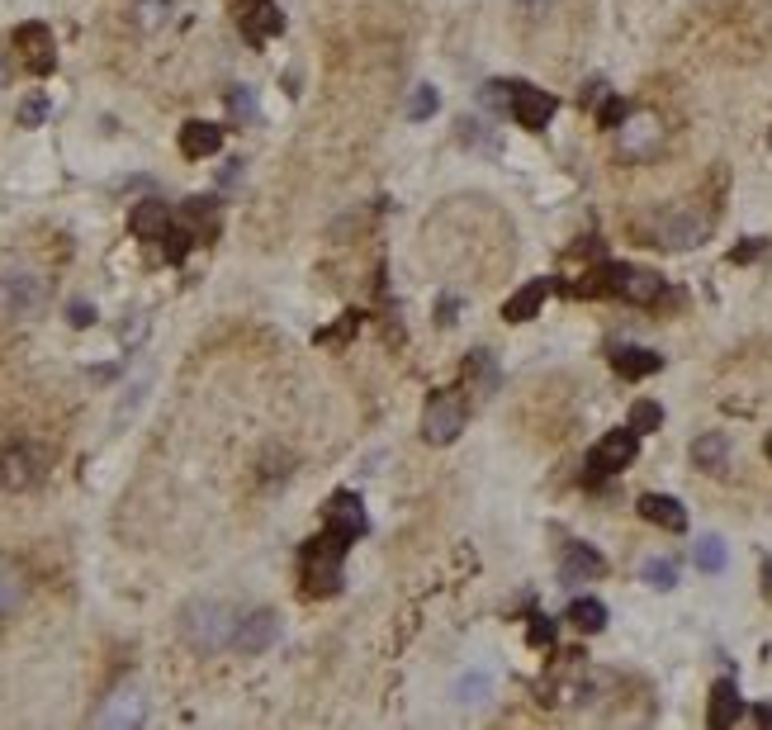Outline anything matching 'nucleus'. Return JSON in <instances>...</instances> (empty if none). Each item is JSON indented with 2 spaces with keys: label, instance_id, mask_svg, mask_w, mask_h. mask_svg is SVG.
I'll return each mask as SVG.
<instances>
[{
  "label": "nucleus",
  "instance_id": "1",
  "mask_svg": "<svg viewBox=\"0 0 772 730\" xmlns=\"http://www.w3.org/2000/svg\"><path fill=\"white\" fill-rule=\"evenodd\" d=\"M237 612L223 598H195V603L180 607V640L195 650V655H218L228 650L237 636Z\"/></svg>",
  "mask_w": 772,
  "mask_h": 730
},
{
  "label": "nucleus",
  "instance_id": "2",
  "mask_svg": "<svg viewBox=\"0 0 772 730\" xmlns=\"http://www.w3.org/2000/svg\"><path fill=\"white\" fill-rule=\"evenodd\" d=\"M346 536L337 531H323V536H313L304 546V588L313 598H327V593H337L342 588V560H346Z\"/></svg>",
  "mask_w": 772,
  "mask_h": 730
},
{
  "label": "nucleus",
  "instance_id": "3",
  "mask_svg": "<svg viewBox=\"0 0 772 730\" xmlns=\"http://www.w3.org/2000/svg\"><path fill=\"white\" fill-rule=\"evenodd\" d=\"M143 721H147V693L143 683H133V678H119L100 697V707L90 712V726H105V730H138Z\"/></svg>",
  "mask_w": 772,
  "mask_h": 730
},
{
  "label": "nucleus",
  "instance_id": "4",
  "mask_svg": "<svg viewBox=\"0 0 772 730\" xmlns=\"http://www.w3.org/2000/svg\"><path fill=\"white\" fill-rule=\"evenodd\" d=\"M465 418H469V403L460 389H441V394H431L427 413H422V437L431 446H450V441L465 432Z\"/></svg>",
  "mask_w": 772,
  "mask_h": 730
},
{
  "label": "nucleus",
  "instance_id": "5",
  "mask_svg": "<svg viewBox=\"0 0 772 730\" xmlns=\"http://www.w3.org/2000/svg\"><path fill=\"white\" fill-rule=\"evenodd\" d=\"M10 43H15L19 67L29 76H48L57 67V43H53V29H48V24H38V19L19 24L15 34H10Z\"/></svg>",
  "mask_w": 772,
  "mask_h": 730
},
{
  "label": "nucleus",
  "instance_id": "6",
  "mask_svg": "<svg viewBox=\"0 0 772 730\" xmlns=\"http://www.w3.org/2000/svg\"><path fill=\"white\" fill-rule=\"evenodd\" d=\"M706 233H711V219H701L697 209H683V204L654 219V242H659V247H673V252L701 247Z\"/></svg>",
  "mask_w": 772,
  "mask_h": 730
},
{
  "label": "nucleus",
  "instance_id": "7",
  "mask_svg": "<svg viewBox=\"0 0 772 730\" xmlns=\"http://www.w3.org/2000/svg\"><path fill=\"white\" fill-rule=\"evenodd\" d=\"M48 304V285L29 271H10L0 275V309L10 313V318H38Z\"/></svg>",
  "mask_w": 772,
  "mask_h": 730
},
{
  "label": "nucleus",
  "instance_id": "8",
  "mask_svg": "<svg viewBox=\"0 0 772 730\" xmlns=\"http://www.w3.org/2000/svg\"><path fill=\"white\" fill-rule=\"evenodd\" d=\"M38 479H43V451L29 446V441H10L0 451V489L24 493V489H34Z\"/></svg>",
  "mask_w": 772,
  "mask_h": 730
},
{
  "label": "nucleus",
  "instance_id": "9",
  "mask_svg": "<svg viewBox=\"0 0 772 730\" xmlns=\"http://www.w3.org/2000/svg\"><path fill=\"white\" fill-rule=\"evenodd\" d=\"M507 114H512L521 128L540 133V128L555 119V95L540 91V86H531V81H517V86L507 91Z\"/></svg>",
  "mask_w": 772,
  "mask_h": 730
},
{
  "label": "nucleus",
  "instance_id": "10",
  "mask_svg": "<svg viewBox=\"0 0 772 730\" xmlns=\"http://www.w3.org/2000/svg\"><path fill=\"white\" fill-rule=\"evenodd\" d=\"M635 451H640V432H635V427H621V432H607V437L597 441L588 465H593L597 475H621V470H630Z\"/></svg>",
  "mask_w": 772,
  "mask_h": 730
},
{
  "label": "nucleus",
  "instance_id": "11",
  "mask_svg": "<svg viewBox=\"0 0 772 730\" xmlns=\"http://www.w3.org/2000/svg\"><path fill=\"white\" fill-rule=\"evenodd\" d=\"M275 640H280V617H275L270 607H256V612H247V617L237 621L233 645L242 655H266Z\"/></svg>",
  "mask_w": 772,
  "mask_h": 730
},
{
  "label": "nucleus",
  "instance_id": "12",
  "mask_svg": "<svg viewBox=\"0 0 772 730\" xmlns=\"http://www.w3.org/2000/svg\"><path fill=\"white\" fill-rule=\"evenodd\" d=\"M602 574H607V560H602L593 546H583V541H569V546H564V555H559V579H564V584H593Z\"/></svg>",
  "mask_w": 772,
  "mask_h": 730
},
{
  "label": "nucleus",
  "instance_id": "13",
  "mask_svg": "<svg viewBox=\"0 0 772 730\" xmlns=\"http://www.w3.org/2000/svg\"><path fill=\"white\" fill-rule=\"evenodd\" d=\"M327 531H337L346 541H360L365 536V503H360L356 493H332L327 498Z\"/></svg>",
  "mask_w": 772,
  "mask_h": 730
},
{
  "label": "nucleus",
  "instance_id": "14",
  "mask_svg": "<svg viewBox=\"0 0 772 730\" xmlns=\"http://www.w3.org/2000/svg\"><path fill=\"white\" fill-rule=\"evenodd\" d=\"M616 133H621V157H649L654 147L664 143V128H659L654 114H630Z\"/></svg>",
  "mask_w": 772,
  "mask_h": 730
},
{
  "label": "nucleus",
  "instance_id": "15",
  "mask_svg": "<svg viewBox=\"0 0 772 730\" xmlns=\"http://www.w3.org/2000/svg\"><path fill=\"white\" fill-rule=\"evenodd\" d=\"M128 228H133V238L143 242H162L171 233V209L162 200H143L133 204V214H128Z\"/></svg>",
  "mask_w": 772,
  "mask_h": 730
},
{
  "label": "nucleus",
  "instance_id": "16",
  "mask_svg": "<svg viewBox=\"0 0 772 730\" xmlns=\"http://www.w3.org/2000/svg\"><path fill=\"white\" fill-rule=\"evenodd\" d=\"M635 508H640V517H645V522H654V527L687 531V508L678 503V498H668V493H645Z\"/></svg>",
  "mask_w": 772,
  "mask_h": 730
},
{
  "label": "nucleus",
  "instance_id": "17",
  "mask_svg": "<svg viewBox=\"0 0 772 730\" xmlns=\"http://www.w3.org/2000/svg\"><path fill=\"white\" fill-rule=\"evenodd\" d=\"M611 370L621 380H645V375H659L664 370V356L659 351H645V347H616L611 351Z\"/></svg>",
  "mask_w": 772,
  "mask_h": 730
},
{
  "label": "nucleus",
  "instance_id": "18",
  "mask_svg": "<svg viewBox=\"0 0 772 730\" xmlns=\"http://www.w3.org/2000/svg\"><path fill=\"white\" fill-rule=\"evenodd\" d=\"M218 147H223V128H218V124L190 119V124L180 128V152H185L190 162H204V157H214Z\"/></svg>",
  "mask_w": 772,
  "mask_h": 730
},
{
  "label": "nucleus",
  "instance_id": "19",
  "mask_svg": "<svg viewBox=\"0 0 772 730\" xmlns=\"http://www.w3.org/2000/svg\"><path fill=\"white\" fill-rule=\"evenodd\" d=\"M664 294V280L654 271H635V266H621V285H616V299H630V304H654Z\"/></svg>",
  "mask_w": 772,
  "mask_h": 730
},
{
  "label": "nucleus",
  "instance_id": "20",
  "mask_svg": "<svg viewBox=\"0 0 772 730\" xmlns=\"http://www.w3.org/2000/svg\"><path fill=\"white\" fill-rule=\"evenodd\" d=\"M465 380L474 384V394H479V399H493V394H498L503 375H498V361H493V351H469Z\"/></svg>",
  "mask_w": 772,
  "mask_h": 730
},
{
  "label": "nucleus",
  "instance_id": "21",
  "mask_svg": "<svg viewBox=\"0 0 772 730\" xmlns=\"http://www.w3.org/2000/svg\"><path fill=\"white\" fill-rule=\"evenodd\" d=\"M545 294H550V280H531V285H521L512 299H507L503 318L507 323H531L540 313V304H545Z\"/></svg>",
  "mask_w": 772,
  "mask_h": 730
},
{
  "label": "nucleus",
  "instance_id": "22",
  "mask_svg": "<svg viewBox=\"0 0 772 730\" xmlns=\"http://www.w3.org/2000/svg\"><path fill=\"white\" fill-rule=\"evenodd\" d=\"M280 29H285V15H280L270 0H256L252 10L242 15V34L252 38V43H266V38H275Z\"/></svg>",
  "mask_w": 772,
  "mask_h": 730
},
{
  "label": "nucleus",
  "instance_id": "23",
  "mask_svg": "<svg viewBox=\"0 0 772 730\" xmlns=\"http://www.w3.org/2000/svg\"><path fill=\"white\" fill-rule=\"evenodd\" d=\"M19 607H24V569L10 555H0V621H10Z\"/></svg>",
  "mask_w": 772,
  "mask_h": 730
},
{
  "label": "nucleus",
  "instance_id": "24",
  "mask_svg": "<svg viewBox=\"0 0 772 730\" xmlns=\"http://www.w3.org/2000/svg\"><path fill=\"white\" fill-rule=\"evenodd\" d=\"M725 460H730V437H725V432H706V437L692 441V465H697V470L720 475Z\"/></svg>",
  "mask_w": 772,
  "mask_h": 730
},
{
  "label": "nucleus",
  "instance_id": "25",
  "mask_svg": "<svg viewBox=\"0 0 772 730\" xmlns=\"http://www.w3.org/2000/svg\"><path fill=\"white\" fill-rule=\"evenodd\" d=\"M739 716H744V702H739L735 683L720 678L716 688H711V712H706V721H711V726H735Z\"/></svg>",
  "mask_w": 772,
  "mask_h": 730
},
{
  "label": "nucleus",
  "instance_id": "26",
  "mask_svg": "<svg viewBox=\"0 0 772 730\" xmlns=\"http://www.w3.org/2000/svg\"><path fill=\"white\" fill-rule=\"evenodd\" d=\"M569 621H574L578 631H602L607 626V607L597 603V598H574L569 603Z\"/></svg>",
  "mask_w": 772,
  "mask_h": 730
},
{
  "label": "nucleus",
  "instance_id": "27",
  "mask_svg": "<svg viewBox=\"0 0 772 730\" xmlns=\"http://www.w3.org/2000/svg\"><path fill=\"white\" fill-rule=\"evenodd\" d=\"M493 693V674L488 669H469L460 683H455V697L465 702V707H474V702H484V697Z\"/></svg>",
  "mask_w": 772,
  "mask_h": 730
},
{
  "label": "nucleus",
  "instance_id": "28",
  "mask_svg": "<svg viewBox=\"0 0 772 730\" xmlns=\"http://www.w3.org/2000/svg\"><path fill=\"white\" fill-rule=\"evenodd\" d=\"M185 219L195 223V233L199 238H214L218 233V209H214V200H185Z\"/></svg>",
  "mask_w": 772,
  "mask_h": 730
},
{
  "label": "nucleus",
  "instance_id": "29",
  "mask_svg": "<svg viewBox=\"0 0 772 730\" xmlns=\"http://www.w3.org/2000/svg\"><path fill=\"white\" fill-rule=\"evenodd\" d=\"M692 560H697V569H706V574H720L730 555H725V541H720V536H701L697 550H692Z\"/></svg>",
  "mask_w": 772,
  "mask_h": 730
},
{
  "label": "nucleus",
  "instance_id": "30",
  "mask_svg": "<svg viewBox=\"0 0 772 730\" xmlns=\"http://www.w3.org/2000/svg\"><path fill=\"white\" fill-rule=\"evenodd\" d=\"M640 574H645L649 588H673V584H678V565H673V560H664V555H659V560H645V569H640Z\"/></svg>",
  "mask_w": 772,
  "mask_h": 730
},
{
  "label": "nucleus",
  "instance_id": "31",
  "mask_svg": "<svg viewBox=\"0 0 772 730\" xmlns=\"http://www.w3.org/2000/svg\"><path fill=\"white\" fill-rule=\"evenodd\" d=\"M659 422H664V408H659V403L640 399L630 408V427H635V432H659Z\"/></svg>",
  "mask_w": 772,
  "mask_h": 730
},
{
  "label": "nucleus",
  "instance_id": "32",
  "mask_svg": "<svg viewBox=\"0 0 772 730\" xmlns=\"http://www.w3.org/2000/svg\"><path fill=\"white\" fill-rule=\"evenodd\" d=\"M436 105H441V95L431 91V86H417L413 100H408V119H413V124H422V119H431V114H436Z\"/></svg>",
  "mask_w": 772,
  "mask_h": 730
},
{
  "label": "nucleus",
  "instance_id": "33",
  "mask_svg": "<svg viewBox=\"0 0 772 730\" xmlns=\"http://www.w3.org/2000/svg\"><path fill=\"white\" fill-rule=\"evenodd\" d=\"M190 242H195V233H185V228H171V233L162 238L166 261H185V252H190Z\"/></svg>",
  "mask_w": 772,
  "mask_h": 730
},
{
  "label": "nucleus",
  "instance_id": "34",
  "mask_svg": "<svg viewBox=\"0 0 772 730\" xmlns=\"http://www.w3.org/2000/svg\"><path fill=\"white\" fill-rule=\"evenodd\" d=\"M43 119H48V95H29V100L19 105V124H24V128H38Z\"/></svg>",
  "mask_w": 772,
  "mask_h": 730
},
{
  "label": "nucleus",
  "instance_id": "35",
  "mask_svg": "<svg viewBox=\"0 0 772 730\" xmlns=\"http://www.w3.org/2000/svg\"><path fill=\"white\" fill-rule=\"evenodd\" d=\"M228 110H233V119H256V95L247 91V86H233V95H228Z\"/></svg>",
  "mask_w": 772,
  "mask_h": 730
},
{
  "label": "nucleus",
  "instance_id": "36",
  "mask_svg": "<svg viewBox=\"0 0 772 730\" xmlns=\"http://www.w3.org/2000/svg\"><path fill=\"white\" fill-rule=\"evenodd\" d=\"M597 119H602V128H621L630 119V105L611 95V100H602V114H597Z\"/></svg>",
  "mask_w": 772,
  "mask_h": 730
},
{
  "label": "nucleus",
  "instance_id": "37",
  "mask_svg": "<svg viewBox=\"0 0 772 730\" xmlns=\"http://www.w3.org/2000/svg\"><path fill=\"white\" fill-rule=\"evenodd\" d=\"M143 394H147V375L138 384H133V389H128V399L119 403V413H114V427H124L128 418H133V408H138V403H143Z\"/></svg>",
  "mask_w": 772,
  "mask_h": 730
},
{
  "label": "nucleus",
  "instance_id": "38",
  "mask_svg": "<svg viewBox=\"0 0 772 730\" xmlns=\"http://www.w3.org/2000/svg\"><path fill=\"white\" fill-rule=\"evenodd\" d=\"M133 15H138V29H157V24H162V15H166V0H143Z\"/></svg>",
  "mask_w": 772,
  "mask_h": 730
},
{
  "label": "nucleus",
  "instance_id": "39",
  "mask_svg": "<svg viewBox=\"0 0 772 730\" xmlns=\"http://www.w3.org/2000/svg\"><path fill=\"white\" fill-rule=\"evenodd\" d=\"M517 10L526 15V24H540V19L555 15V0H517Z\"/></svg>",
  "mask_w": 772,
  "mask_h": 730
},
{
  "label": "nucleus",
  "instance_id": "40",
  "mask_svg": "<svg viewBox=\"0 0 772 730\" xmlns=\"http://www.w3.org/2000/svg\"><path fill=\"white\" fill-rule=\"evenodd\" d=\"M455 313H460V299H455V294H446V299L436 304V323H441V328H450V323H455Z\"/></svg>",
  "mask_w": 772,
  "mask_h": 730
},
{
  "label": "nucleus",
  "instance_id": "41",
  "mask_svg": "<svg viewBox=\"0 0 772 730\" xmlns=\"http://www.w3.org/2000/svg\"><path fill=\"white\" fill-rule=\"evenodd\" d=\"M550 640H555V626H550L545 617H536V626H531V645H550Z\"/></svg>",
  "mask_w": 772,
  "mask_h": 730
},
{
  "label": "nucleus",
  "instance_id": "42",
  "mask_svg": "<svg viewBox=\"0 0 772 730\" xmlns=\"http://www.w3.org/2000/svg\"><path fill=\"white\" fill-rule=\"evenodd\" d=\"M72 323H76V328H86V323H95V309H86V304H72Z\"/></svg>",
  "mask_w": 772,
  "mask_h": 730
},
{
  "label": "nucleus",
  "instance_id": "43",
  "mask_svg": "<svg viewBox=\"0 0 772 730\" xmlns=\"http://www.w3.org/2000/svg\"><path fill=\"white\" fill-rule=\"evenodd\" d=\"M758 721H763V726H772V707H758Z\"/></svg>",
  "mask_w": 772,
  "mask_h": 730
},
{
  "label": "nucleus",
  "instance_id": "44",
  "mask_svg": "<svg viewBox=\"0 0 772 730\" xmlns=\"http://www.w3.org/2000/svg\"><path fill=\"white\" fill-rule=\"evenodd\" d=\"M768 460H772V437H768Z\"/></svg>",
  "mask_w": 772,
  "mask_h": 730
}]
</instances>
